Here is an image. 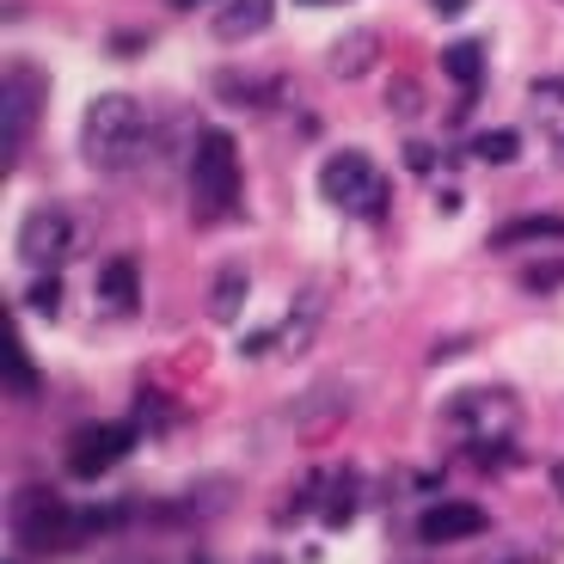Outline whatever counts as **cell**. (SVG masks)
<instances>
[{"label": "cell", "mask_w": 564, "mask_h": 564, "mask_svg": "<svg viewBox=\"0 0 564 564\" xmlns=\"http://www.w3.org/2000/svg\"><path fill=\"white\" fill-rule=\"evenodd\" d=\"M319 197L332 203V209L356 215V221H375V215H387V203H393V184H387V172L375 166L362 148H338V154L319 166Z\"/></svg>", "instance_id": "cell-4"}, {"label": "cell", "mask_w": 564, "mask_h": 564, "mask_svg": "<svg viewBox=\"0 0 564 564\" xmlns=\"http://www.w3.org/2000/svg\"><path fill=\"white\" fill-rule=\"evenodd\" d=\"M234 197H240V148L227 129H203L191 148V203L209 221V215L234 209Z\"/></svg>", "instance_id": "cell-5"}, {"label": "cell", "mask_w": 564, "mask_h": 564, "mask_svg": "<svg viewBox=\"0 0 564 564\" xmlns=\"http://www.w3.org/2000/svg\"><path fill=\"white\" fill-rule=\"evenodd\" d=\"M442 68H448L460 86H479V74H485V50H479V37L448 43V50H442Z\"/></svg>", "instance_id": "cell-19"}, {"label": "cell", "mask_w": 564, "mask_h": 564, "mask_svg": "<svg viewBox=\"0 0 564 564\" xmlns=\"http://www.w3.org/2000/svg\"><path fill=\"white\" fill-rule=\"evenodd\" d=\"M522 289H528V295H552V289H564V264H528L522 270Z\"/></svg>", "instance_id": "cell-21"}, {"label": "cell", "mask_w": 564, "mask_h": 564, "mask_svg": "<svg viewBox=\"0 0 564 564\" xmlns=\"http://www.w3.org/2000/svg\"><path fill=\"white\" fill-rule=\"evenodd\" d=\"M430 7H436V13H448V19H454V13H466V7H473V0H430Z\"/></svg>", "instance_id": "cell-25"}, {"label": "cell", "mask_w": 564, "mask_h": 564, "mask_svg": "<svg viewBox=\"0 0 564 564\" xmlns=\"http://www.w3.org/2000/svg\"><path fill=\"white\" fill-rule=\"evenodd\" d=\"M534 105H540V111H558V105H564V80H540L534 86Z\"/></svg>", "instance_id": "cell-24"}, {"label": "cell", "mask_w": 564, "mask_h": 564, "mask_svg": "<svg viewBox=\"0 0 564 564\" xmlns=\"http://www.w3.org/2000/svg\"><path fill=\"white\" fill-rule=\"evenodd\" d=\"M25 301H31V307H37V313H56V307H62V295H56V276L43 270V276L31 282V295H25Z\"/></svg>", "instance_id": "cell-22"}, {"label": "cell", "mask_w": 564, "mask_h": 564, "mask_svg": "<svg viewBox=\"0 0 564 564\" xmlns=\"http://www.w3.org/2000/svg\"><path fill=\"white\" fill-rule=\"evenodd\" d=\"M80 154L99 172H129L148 154V105L129 93H105L80 117Z\"/></svg>", "instance_id": "cell-1"}, {"label": "cell", "mask_w": 564, "mask_h": 564, "mask_svg": "<svg viewBox=\"0 0 564 564\" xmlns=\"http://www.w3.org/2000/svg\"><path fill=\"white\" fill-rule=\"evenodd\" d=\"M99 301H105V313H135V301H141L135 258H111V264L99 270Z\"/></svg>", "instance_id": "cell-14"}, {"label": "cell", "mask_w": 564, "mask_h": 564, "mask_svg": "<svg viewBox=\"0 0 564 564\" xmlns=\"http://www.w3.org/2000/svg\"><path fill=\"white\" fill-rule=\"evenodd\" d=\"M564 240V215H516L491 234V252H509V246H546Z\"/></svg>", "instance_id": "cell-13"}, {"label": "cell", "mask_w": 564, "mask_h": 564, "mask_svg": "<svg viewBox=\"0 0 564 564\" xmlns=\"http://www.w3.org/2000/svg\"><path fill=\"white\" fill-rule=\"evenodd\" d=\"M442 417L473 436V454H479V460H509V442L522 430V399L509 393V387H460V393L442 405Z\"/></svg>", "instance_id": "cell-2"}, {"label": "cell", "mask_w": 564, "mask_h": 564, "mask_svg": "<svg viewBox=\"0 0 564 564\" xmlns=\"http://www.w3.org/2000/svg\"><path fill=\"white\" fill-rule=\"evenodd\" d=\"M276 13V0H221V13H215V37L221 43H246L270 25Z\"/></svg>", "instance_id": "cell-12"}, {"label": "cell", "mask_w": 564, "mask_h": 564, "mask_svg": "<svg viewBox=\"0 0 564 564\" xmlns=\"http://www.w3.org/2000/svg\"><path fill=\"white\" fill-rule=\"evenodd\" d=\"M491 528V516H485L479 503H466V497H454V503H430L417 516V540L423 546H454V540H473Z\"/></svg>", "instance_id": "cell-9"}, {"label": "cell", "mask_w": 564, "mask_h": 564, "mask_svg": "<svg viewBox=\"0 0 564 564\" xmlns=\"http://www.w3.org/2000/svg\"><path fill=\"white\" fill-rule=\"evenodd\" d=\"M466 154L485 160V166H509V160L522 154V135L516 129H479V135L466 141Z\"/></svg>", "instance_id": "cell-18"}, {"label": "cell", "mask_w": 564, "mask_h": 564, "mask_svg": "<svg viewBox=\"0 0 564 564\" xmlns=\"http://www.w3.org/2000/svg\"><path fill=\"white\" fill-rule=\"evenodd\" d=\"M301 7H332V0H301Z\"/></svg>", "instance_id": "cell-28"}, {"label": "cell", "mask_w": 564, "mask_h": 564, "mask_svg": "<svg viewBox=\"0 0 564 564\" xmlns=\"http://www.w3.org/2000/svg\"><path fill=\"white\" fill-rule=\"evenodd\" d=\"M123 564H154V558H123Z\"/></svg>", "instance_id": "cell-29"}, {"label": "cell", "mask_w": 564, "mask_h": 564, "mask_svg": "<svg viewBox=\"0 0 564 564\" xmlns=\"http://www.w3.org/2000/svg\"><path fill=\"white\" fill-rule=\"evenodd\" d=\"M135 423L160 436V430H172V423H178V405H172L166 393H154V387H141V393H135Z\"/></svg>", "instance_id": "cell-20"}, {"label": "cell", "mask_w": 564, "mask_h": 564, "mask_svg": "<svg viewBox=\"0 0 564 564\" xmlns=\"http://www.w3.org/2000/svg\"><path fill=\"white\" fill-rule=\"evenodd\" d=\"M172 7H178V13H184V7H197V0H172Z\"/></svg>", "instance_id": "cell-27"}, {"label": "cell", "mask_w": 564, "mask_h": 564, "mask_svg": "<svg viewBox=\"0 0 564 564\" xmlns=\"http://www.w3.org/2000/svg\"><path fill=\"white\" fill-rule=\"evenodd\" d=\"M344 411H350V387L344 381L313 387V393H301L295 405H289V430H295V436H319V430H332Z\"/></svg>", "instance_id": "cell-10"}, {"label": "cell", "mask_w": 564, "mask_h": 564, "mask_svg": "<svg viewBox=\"0 0 564 564\" xmlns=\"http://www.w3.org/2000/svg\"><path fill=\"white\" fill-rule=\"evenodd\" d=\"M135 436H141L135 417H129V423H80L74 442H68V473H74V479H105L111 466L129 460Z\"/></svg>", "instance_id": "cell-8"}, {"label": "cell", "mask_w": 564, "mask_h": 564, "mask_svg": "<svg viewBox=\"0 0 564 564\" xmlns=\"http://www.w3.org/2000/svg\"><path fill=\"white\" fill-rule=\"evenodd\" d=\"M93 246V215L74 209V203H37V209L19 221V258L31 270H62Z\"/></svg>", "instance_id": "cell-3"}, {"label": "cell", "mask_w": 564, "mask_h": 564, "mask_svg": "<svg viewBox=\"0 0 564 564\" xmlns=\"http://www.w3.org/2000/svg\"><path fill=\"white\" fill-rule=\"evenodd\" d=\"M13 528H19V546H31V552H68L74 540L86 534L80 509H68L56 491H25L19 497Z\"/></svg>", "instance_id": "cell-7"}, {"label": "cell", "mask_w": 564, "mask_h": 564, "mask_svg": "<svg viewBox=\"0 0 564 564\" xmlns=\"http://www.w3.org/2000/svg\"><path fill=\"white\" fill-rule=\"evenodd\" d=\"M405 166H411V172H436L442 154L430 148V141H405Z\"/></svg>", "instance_id": "cell-23"}, {"label": "cell", "mask_w": 564, "mask_h": 564, "mask_svg": "<svg viewBox=\"0 0 564 564\" xmlns=\"http://www.w3.org/2000/svg\"><path fill=\"white\" fill-rule=\"evenodd\" d=\"M258 564H282V558H258Z\"/></svg>", "instance_id": "cell-30"}, {"label": "cell", "mask_w": 564, "mask_h": 564, "mask_svg": "<svg viewBox=\"0 0 564 564\" xmlns=\"http://www.w3.org/2000/svg\"><path fill=\"white\" fill-rule=\"evenodd\" d=\"M319 313H325V289H319V282H307V289L295 295V313L276 325V350L282 356H307L313 338H319Z\"/></svg>", "instance_id": "cell-11"}, {"label": "cell", "mask_w": 564, "mask_h": 564, "mask_svg": "<svg viewBox=\"0 0 564 564\" xmlns=\"http://www.w3.org/2000/svg\"><path fill=\"white\" fill-rule=\"evenodd\" d=\"M246 270L240 264H221L215 270V289H209V319H221V325H234L240 319V307H246Z\"/></svg>", "instance_id": "cell-15"}, {"label": "cell", "mask_w": 564, "mask_h": 564, "mask_svg": "<svg viewBox=\"0 0 564 564\" xmlns=\"http://www.w3.org/2000/svg\"><path fill=\"white\" fill-rule=\"evenodd\" d=\"M0 368H7V387H13V393H37V387H43L37 362L25 356V344H19L13 325H7V338H0Z\"/></svg>", "instance_id": "cell-17"}, {"label": "cell", "mask_w": 564, "mask_h": 564, "mask_svg": "<svg viewBox=\"0 0 564 564\" xmlns=\"http://www.w3.org/2000/svg\"><path fill=\"white\" fill-rule=\"evenodd\" d=\"M375 56H381V37H375V31H344V43L332 50V74H338V80H356V74H368Z\"/></svg>", "instance_id": "cell-16"}, {"label": "cell", "mask_w": 564, "mask_h": 564, "mask_svg": "<svg viewBox=\"0 0 564 564\" xmlns=\"http://www.w3.org/2000/svg\"><path fill=\"white\" fill-rule=\"evenodd\" d=\"M43 99H50V74H43L37 62H13V68H7V86H0V160H7V166H13L19 148L37 135Z\"/></svg>", "instance_id": "cell-6"}, {"label": "cell", "mask_w": 564, "mask_h": 564, "mask_svg": "<svg viewBox=\"0 0 564 564\" xmlns=\"http://www.w3.org/2000/svg\"><path fill=\"white\" fill-rule=\"evenodd\" d=\"M552 479H558V497H564V466H558V473H552Z\"/></svg>", "instance_id": "cell-26"}]
</instances>
